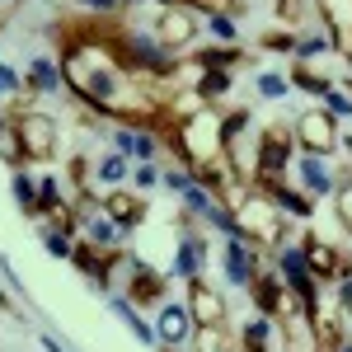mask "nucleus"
Returning a JSON list of instances; mask_svg holds the SVG:
<instances>
[{
  "mask_svg": "<svg viewBox=\"0 0 352 352\" xmlns=\"http://www.w3.org/2000/svg\"><path fill=\"white\" fill-rule=\"evenodd\" d=\"M0 310H14V300H10V292H0Z\"/></svg>",
  "mask_w": 352,
  "mask_h": 352,
  "instance_id": "nucleus-44",
  "label": "nucleus"
},
{
  "mask_svg": "<svg viewBox=\"0 0 352 352\" xmlns=\"http://www.w3.org/2000/svg\"><path fill=\"white\" fill-rule=\"evenodd\" d=\"M127 5H132V0H127Z\"/></svg>",
  "mask_w": 352,
  "mask_h": 352,
  "instance_id": "nucleus-48",
  "label": "nucleus"
},
{
  "mask_svg": "<svg viewBox=\"0 0 352 352\" xmlns=\"http://www.w3.org/2000/svg\"><path fill=\"white\" fill-rule=\"evenodd\" d=\"M207 28L217 33V38H221V43H226V47H230V43L240 38V28H235V19H230L226 10H212V14H207Z\"/></svg>",
  "mask_w": 352,
  "mask_h": 352,
  "instance_id": "nucleus-29",
  "label": "nucleus"
},
{
  "mask_svg": "<svg viewBox=\"0 0 352 352\" xmlns=\"http://www.w3.org/2000/svg\"><path fill=\"white\" fill-rule=\"evenodd\" d=\"M132 184H136L141 192H146V188H155V184H160V174H155V164H136V169H132Z\"/></svg>",
  "mask_w": 352,
  "mask_h": 352,
  "instance_id": "nucleus-40",
  "label": "nucleus"
},
{
  "mask_svg": "<svg viewBox=\"0 0 352 352\" xmlns=\"http://www.w3.org/2000/svg\"><path fill=\"white\" fill-rule=\"evenodd\" d=\"M197 94H202L207 104L226 99V94H230V71H202V76H197Z\"/></svg>",
  "mask_w": 352,
  "mask_h": 352,
  "instance_id": "nucleus-23",
  "label": "nucleus"
},
{
  "mask_svg": "<svg viewBox=\"0 0 352 352\" xmlns=\"http://www.w3.org/2000/svg\"><path fill=\"white\" fill-rule=\"evenodd\" d=\"M277 333L272 329V315H258V320H249L240 329V352H268V338Z\"/></svg>",
  "mask_w": 352,
  "mask_h": 352,
  "instance_id": "nucleus-22",
  "label": "nucleus"
},
{
  "mask_svg": "<svg viewBox=\"0 0 352 352\" xmlns=\"http://www.w3.org/2000/svg\"><path fill=\"white\" fill-rule=\"evenodd\" d=\"M296 33H287V28H272V33H263V47L268 52H296Z\"/></svg>",
  "mask_w": 352,
  "mask_h": 352,
  "instance_id": "nucleus-35",
  "label": "nucleus"
},
{
  "mask_svg": "<svg viewBox=\"0 0 352 352\" xmlns=\"http://www.w3.org/2000/svg\"><path fill=\"white\" fill-rule=\"evenodd\" d=\"M277 5H282V10H292V5H296V0H277Z\"/></svg>",
  "mask_w": 352,
  "mask_h": 352,
  "instance_id": "nucleus-45",
  "label": "nucleus"
},
{
  "mask_svg": "<svg viewBox=\"0 0 352 352\" xmlns=\"http://www.w3.org/2000/svg\"><path fill=\"white\" fill-rule=\"evenodd\" d=\"M249 292H254L258 315H277V310H282V300H287V287H282V277H277V272H258V277L249 282Z\"/></svg>",
  "mask_w": 352,
  "mask_h": 352,
  "instance_id": "nucleus-16",
  "label": "nucleus"
},
{
  "mask_svg": "<svg viewBox=\"0 0 352 352\" xmlns=\"http://www.w3.org/2000/svg\"><path fill=\"white\" fill-rule=\"evenodd\" d=\"M315 10H320V19L329 28L333 52L352 61V0H315Z\"/></svg>",
  "mask_w": 352,
  "mask_h": 352,
  "instance_id": "nucleus-8",
  "label": "nucleus"
},
{
  "mask_svg": "<svg viewBox=\"0 0 352 352\" xmlns=\"http://www.w3.org/2000/svg\"><path fill=\"white\" fill-rule=\"evenodd\" d=\"M329 47H333V43H329V33H305V38L296 43V56H300V61H315V56L329 52Z\"/></svg>",
  "mask_w": 352,
  "mask_h": 352,
  "instance_id": "nucleus-33",
  "label": "nucleus"
},
{
  "mask_svg": "<svg viewBox=\"0 0 352 352\" xmlns=\"http://www.w3.org/2000/svg\"><path fill=\"white\" fill-rule=\"evenodd\" d=\"M292 85H296V89H305V94H329V80L320 76V71H310L305 61L292 71Z\"/></svg>",
  "mask_w": 352,
  "mask_h": 352,
  "instance_id": "nucleus-26",
  "label": "nucleus"
},
{
  "mask_svg": "<svg viewBox=\"0 0 352 352\" xmlns=\"http://www.w3.org/2000/svg\"><path fill=\"white\" fill-rule=\"evenodd\" d=\"M202 263H207V240L188 230V235L179 240V258H174V272H179V277H202Z\"/></svg>",
  "mask_w": 352,
  "mask_h": 352,
  "instance_id": "nucleus-19",
  "label": "nucleus"
},
{
  "mask_svg": "<svg viewBox=\"0 0 352 352\" xmlns=\"http://www.w3.org/2000/svg\"><path fill=\"white\" fill-rule=\"evenodd\" d=\"M235 61H244V52L235 43H230V47H202V56H197L202 71H226V66H235Z\"/></svg>",
  "mask_w": 352,
  "mask_h": 352,
  "instance_id": "nucleus-24",
  "label": "nucleus"
},
{
  "mask_svg": "<svg viewBox=\"0 0 352 352\" xmlns=\"http://www.w3.org/2000/svg\"><path fill=\"white\" fill-rule=\"evenodd\" d=\"M155 38H160L169 52H184L192 38H197V10H188V5H164L160 19H155Z\"/></svg>",
  "mask_w": 352,
  "mask_h": 352,
  "instance_id": "nucleus-7",
  "label": "nucleus"
},
{
  "mask_svg": "<svg viewBox=\"0 0 352 352\" xmlns=\"http://www.w3.org/2000/svg\"><path fill=\"white\" fill-rule=\"evenodd\" d=\"M76 5H80V10H99V14H113L122 0H76Z\"/></svg>",
  "mask_w": 352,
  "mask_h": 352,
  "instance_id": "nucleus-41",
  "label": "nucleus"
},
{
  "mask_svg": "<svg viewBox=\"0 0 352 352\" xmlns=\"http://www.w3.org/2000/svg\"><path fill=\"white\" fill-rule=\"evenodd\" d=\"M19 89H28V80L14 66H0V99H5V94H19Z\"/></svg>",
  "mask_w": 352,
  "mask_h": 352,
  "instance_id": "nucleus-38",
  "label": "nucleus"
},
{
  "mask_svg": "<svg viewBox=\"0 0 352 352\" xmlns=\"http://www.w3.org/2000/svg\"><path fill=\"white\" fill-rule=\"evenodd\" d=\"M277 268H282L287 292H292L300 305H310V310H315L320 292H315V272H310V263H305V249H300V244H282V249H277Z\"/></svg>",
  "mask_w": 352,
  "mask_h": 352,
  "instance_id": "nucleus-5",
  "label": "nucleus"
},
{
  "mask_svg": "<svg viewBox=\"0 0 352 352\" xmlns=\"http://www.w3.org/2000/svg\"><path fill=\"white\" fill-rule=\"evenodd\" d=\"M315 352H320V348H315Z\"/></svg>",
  "mask_w": 352,
  "mask_h": 352,
  "instance_id": "nucleus-49",
  "label": "nucleus"
},
{
  "mask_svg": "<svg viewBox=\"0 0 352 352\" xmlns=\"http://www.w3.org/2000/svg\"><path fill=\"white\" fill-rule=\"evenodd\" d=\"M197 179H192L188 169H164V188H174V192H188Z\"/></svg>",
  "mask_w": 352,
  "mask_h": 352,
  "instance_id": "nucleus-39",
  "label": "nucleus"
},
{
  "mask_svg": "<svg viewBox=\"0 0 352 352\" xmlns=\"http://www.w3.org/2000/svg\"><path fill=\"white\" fill-rule=\"evenodd\" d=\"M14 197H19V207H24L28 217L38 212V188H33V174H24V169H14Z\"/></svg>",
  "mask_w": 352,
  "mask_h": 352,
  "instance_id": "nucleus-28",
  "label": "nucleus"
},
{
  "mask_svg": "<svg viewBox=\"0 0 352 352\" xmlns=\"http://www.w3.org/2000/svg\"><path fill=\"white\" fill-rule=\"evenodd\" d=\"M300 249H305V263H310V272L315 277H348L352 272V263L333 249L329 240H320V235H305L300 240Z\"/></svg>",
  "mask_w": 352,
  "mask_h": 352,
  "instance_id": "nucleus-10",
  "label": "nucleus"
},
{
  "mask_svg": "<svg viewBox=\"0 0 352 352\" xmlns=\"http://www.w3.org/2000/svg\"><path fill=\"white\" fill-rule=\"evenodd\" d=\"M263 188V197H268L272 207H282L287 217H296V221H305L310 212H315V202L305 197V192H296V188H287V184H258Z\"/></svg>",
  "mask_w": 352,
  "mask_h": 352,
  "instance_id": "nucleus-17",
  "label": "nucleus"
},
{
  "mask_svg": "<svg viewBox=\"0 0 352 352\" xmlns=\"http://www.w3.org/2000/svg\"><path fill=\"white\" fill-rule=\"evenodd\" d=\"M188 315H192V324H202V329L226 324V300H221V292H212L202 277H188Z\"/></svg>",
  "mask_w": 352,
  "mask_h": 352,
  "instance_id": "nucleus-9",
  "label": "nucleus"
},
{
  "mask_svg": "<svg viewBox=\"0 0 352 352\" xmlns=\"http://www.w3.org/2000/svg\"><path fill=\"white\" fill-rule=\"evenodd\" d=\"M52 207H61V184L47 174V179H38V212L33 217H47Z\"/></svg>",
  "mask_w": 352,
  "mask_h": 352,
  "instance_id": "nucleus-27",
  "label": "nucleus"
},
{
  "mask_svg": "<svg viewBox=\"0 0 352 352\" xmlns=\"http://www.w3.org/2000/svg\"><path fill=\"white\" fill-rule=\"evenodd\" d=\"M324 113H333V118H352V94H343V89H329L324 94Z\"/></svg>",
  "mask_w": 352,
  "mask_h": 352,
  "instance_id": "nucleus-37",
  "label": "nucleus"
},
{
  "mask_svg": "<svg viewBox=\"0 0 352 352\" xmlns=\"http://www.w3.org/2000/svg\"><path fill=\"white\" fill-rule=\"evenodd\" d=\"M104 212H109V221L118 230H132L136 221H141V212H146V202H141L136 192H109V197H104Z\"/></svg>",
  "mask_w": 352,
  "mask_h": 352,
  "instance_id": "nucleus-18",
  "label": "nucleus"
},
{
  "mask_svg": "<svg viewBox=\"0 0 352 352\" xmlns=\"http://www.w3.org/2000/svg\"><path fill=\"white\" fill-rule=\"evenodd\" d=\"M338 352H352V343H338Z\"/></svg>",
  "mask_w": 352,
  "mask_h": 352,
  "instance_id": "nucleus-46",
  "label": "nucleus"
},
{
  "mask_svg": "<svg viewBox=\"0 0 352 352\" xmlns=\"http://www.w3.org/2000/svg\"><path fill=\"white\" fill-rule=\"evenodd\" d=\"M343 315H352V277L343 282Z\"/></svg>",
  "mask_w": 352,
  "mask_h": 352,
  "instance_id": "nucleus-42",
  "label": "nucleus"
},
{
  "mask_svg": "<svg viewBox=\"0 0 352 352\" xmlns=\"http://www.w3.org/2000/svg\"><path fill=\"white\" fill-rule=\"evenodd\" d=\"M43 348H47V352H66V348H61V343L52 338V333H43Z\"/></svg>",
  "mask_w": 352,
  "mask_h": 352,
  "instance_id": "nucleus-43",
  "label": "nucleus"
},
{
  "mask_svg": "<svg viewBox=\"0 0 352 352\" xmlns=\"http://www.w3.org/2000/svg\"><path fill=\"white\" fill-rule=\"evenodd\" d=\"M160 352H179V348H160Z\"/></svg>",
  "mask_w": 352,
  "mask_h": 352,
  "instance_id": "nucleus-47",
  "label": "nucleus"
},
{
  "mask_svg": "<svg viewBox=\"0 0 352 352\" xmlns=\"http://www.w3.org/2000/svg\"><path fill=\"white\" fill-rule=\"evenodd\" d=\"M113 47H118L127 71H141V76H169L174 71L169 66V47L155 38V28H132V33L113 38Z\"/></svg>",
  "mask_w": 352,
  "mask_h": 352,
  "instance_id": "nucleus-2",
  "label": "nucleus"
},
{
  "mask_svg": "<svg viewBox=\"0 0 352 352\" xmlns=\"http://www.w3.org/2000/svg\"><path fill=\"white\" fill-rule=\"evenodd\" d=\"M338 118L324 109H310V113H300L296 118V146L305 151V155H320L324 160L329 151H338Z\"/></svg>",
  "mask_w": 352,
  "mask_h": 352,
  "instance_id": "nucleus-3",
  "label": "nucleus"
},
{
  "mask_svg": "<svg viewBox=\"0 0 352 352\" xmlns=\"http://www.w3.org/2000/svg\"><path fill=\"white\" fill-rule=\"evenodd\" d=\"M155 338H160V348H184L192 338L188 305H160V315H155Z\"/></svg>",
  "mask_w": 352,
  "mask_h": 352,
  "instance_id": "nucleus-12",
  "label": "nucleus"
},
{
  "mask_svg": "<svg viewBox=\"0 0 352 352\" xmlns=\"http://www.w3.org/2000/svg\"><path fill=\"white\" fill-rule=\"evenodd\" d=\"M221 263H226V277H230L235 287H249V282L258 277V244L254 240H230Z\"/></svg>",
  "mask_w": 352,
  "mask_h": 352,
  "instance_id": "nucleus-11",
  "label": "nucleus"
},
{
  "mask_svg": "<svg viewBox=\"0 0 352 352\" xmlns=\"http://www.w3.org/2000/svg\"><path fill=\"white\" fill-rule=\"evenodd\" d=\"M296 179H300V188H305V197H329V192L338 188V179L324 169L320 155H305V160L296 164Z\"/></svg>",
  "mask_w": 352,
  "mask_h": 352,
  "instance_id": "nucleus-15",
  "label": "nucleus"
},
{
  "mask_svg": "<svg viewBox=\"0 0 352 352\" xmlns=\"http://www.w3.org/2000/svg\"><path fill=\"white\" fill-rule=\"evenodd\" d=\"M235 217H240L244 240H254V244H277L282 240V221H277V207H272L268 197H244L240 207H235Z\"/></svg>",
  "mask_w": 352,
  "mask_h": 352,
  "instance_id": "nucleus-4",
  "label": "nucleus"
},
{
  "mask_svg": "<svg viewBox=\"0 0 352 352\" xmlns=\"http://www.w3.org/2000/svg\"><path fill=\"white\" fill-rule=\"evenodd\" d=\"M85 230H89V240L99 244V249H113V235H118V226H113V221H104V212L85 221Z\"/></svg>",
  "mask_w": 352,
  "mask_h": 352,
  "instance_id": "nucleus-31",
  "label": "nucleus"
},
{
  "mask_svg": "<svg viewBox=\"0 0 352 352\" xmlns=\"http://www.w3.org/2000/svg\"><path fill=\"white\" fill-rule=\"evenodd\" d=\"M61 80H66V71L56 66L52 56L28 61V89H33V94H56V89H61Z\"/></svg>",
  "mask_w": 352,
  "mask_h": 352,
  "instance_id": "nucleus-20",
  "label": "nucleus"
},
{
  "mask_svg": "<svg viewBox=\"0 0 352 352\" xmlns=\"http://www.w3.org/2000/svg\"><path fill=\"white\" fill-rule=\"evenodd\" d=\"M184 207H188V212H202V217H207V212L217 207V197H212V192L202 188V184H192V188L184 192Z\"/></svg>",
  "mask_w": 352,
  "mask_h": 352,
  "instance_id": "nucleus-34",
  "label": "nucleus"
},
{
  "mask_svg": "<svg viewBox=\"0 0 352 352\" xmlns=\"http://www.w3.org/2000/svg\"><path fill=\"white\" fill-rule=\"evenodd\" d=\"M127 272H132V277H127V296L136 300V305H155V300L164 296V277L155 268H146V263H127Z\"/></svg>",
  "mask_w": 352,
  "mask_h": 352,
  "instance_id": "nucleus-14",
  "label": "nucleus"
},
{
  "mask_svg": "<svg viewBox=\"0 0 352 352\" xmlns=\"http://www.w3.org/2000/svg\"><path fill=\"white\" fill-rule=\"evenodd\" d=\"M99 179H104L109 188H118V184L127 179V155H104V160H99Z\"/></svg>",
  "mask_w": 352,
  "mask_h": 352,
  "instance_id": "nucleus-30",
  "label": "nucleus"
},
{
  "mask_svg": "<svg viewBox=\"0 0 352 352\" xmlns=\"http://www.w3.org/2000/svg\"><path fill=\"white\" fill-rule=\"evenodd\" d=\"M174 146H179V155H184L192 169L221 160V155H226V118L207 104L202 113H192V118H184V122L174 127Z\"/></svg>",
  "mask_w": 352,
  "mask_h": 352,
  "instance_id": "nucleus-1",
  "label": "nucleus"
},
{
  "mask_svg": "<svg viewBox=\"0 0 352 352\" xmlns=\"http://www.w3.org/2000/svg\"><path fill=\"white\" fill-rule=\"evenodd\" d=\"M10 122H14L19 146H24V160H47L56 151V127L47 113H14Z\"/></svg>",
  "mask_w": 352,
  "mask_h": 352,
  "instance_id": "nucleus-6",
  "label": "nucleus"
},
{
  "mask_svg": "<svg viewBox=\"0 0 352 352\" xmlns=\"http://www.w3.org/2000/svg\"><path fill=\"white\" fill-rule=\"evenodd\" d=\"M109 305H113V315H118V320H122V324H127V329L136 333V343H146V348H155V343H160V338H155V324H146V320L136 315V310H132V300L113 296Z\"/></svg>",
  "mask_w": 352,
  "mask_h": 352,
  "instance_id": "nucleus-21",
  "label": "nucleus"
},
{
  "mask_svg": "<svg viewBox=\"0 0 352 352\" xmlns=\"http://www.w3.org/2000/svg\"><path fill=\"white\" fill-rule=\"evenodd\" d=\"M287 89H292L287 76H258V94H263V99H282Z\"/></svg>",
  "mask_w": 352,
  "mask_h": 352,
  "instance_id": "nucleus-36",
  "label": "nucleus"
},
{
  "mask_svg": "<svg viewBox=\"0 0 352 352\" xmlns=\"http://www.w3.org/2000/svg\"><path fill=\"white\" fill-rule=\"evenodd\" d=\"M113 146H118V155H127V160L136 164H155V155H160V141H155V132H146V127H118V136H113Z\"/></svg>",
  "mask_w": 352,
  "mask_h": 352,
  "instance_id": "nucleus-13",
  "label": "nucleus"
},
{
  "mask_svg": "<svg viewBox=\"0 0 352 352\" xmlns=\"http://www.w3.org/2000/svg\"><path fill=\"white\" fill-rule=\"evenodd\" d=\"M0 160H5V164L24 160V146H19V136H14V122H10V118L0 122Z\"/></svg>",
  "mask_w": 352,
  "mask_h": 352,
  "instance_id": "nucleus-25",
  "label": "nucleus"
},
{
  "mask_svg": "<svg viewBox=\"0 0 352 352\" xmlns=\"http://www.w3.org/2000/svg\"><path fill=\"white\" fill-rule=\"evenodd\" d=\"M43 249H47L52 258H71V249H76V244H71V235H66V230L47 226V230H43Z\"/></svg>",
  "mask_w": 352,
  "mask_h": 352,
  "instance_id": "nucleus-32",
  "label": "nucleus"
}]
</instances>
